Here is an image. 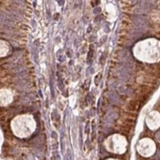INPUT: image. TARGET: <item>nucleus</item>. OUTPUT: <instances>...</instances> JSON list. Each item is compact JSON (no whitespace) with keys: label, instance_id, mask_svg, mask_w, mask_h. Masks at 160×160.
Segmentation results:
<instances>
[{"label":"nucleus","instance_id":"nucleus-5","mask_svg":"<svg viewBox=\"0 0 160 160\" xmlns=\"http://www.w3.org/2000/svg\"><path fill=\"white\" fill-rule=\"evenodd\" d=\"M148 127L151 129H156L160 127V114L157 111H152L146 118Z\"/></svg>","mask_w":160,"mask_h":160},{"label":"nucleus","instance_id":"nucleus-6","mask_svg":"<svg viewBox=\"0 0 160 160\" xmlns=\"http://www.w3.org/2000/svg\"><path fill=\"white\" fill-rule=\"evenodd\" d=\"M12 100V95L11 91L8 89H2L1 90V105L2 106H7L10 104Z\"/></svg>","mask_w":160,"mask_h":160},{"label":"nucleus","instance_id":"nucleus-8","mask_svg":"<svg viewBox=\"0 0 160 160\" xmlns=\"http://www.w3.org/2000/svg\"><path fill=\"white\" fill-rule=\"evenodd\" d=\"M107 160H117V159H113V158H110V159H107Z\"/></svg>","mask_w":160,"mask_h":160},{"label":"nucleus","instance_id":"nucleus-7","mask_svg":"<svg viewBox=\"0 0 160 160\" xmlns=\"http://www.w3.org/2000/svg\"><path fill=\"white\" fill-rule=\"evenodd\" d=\"M9 50H10V46L8 43L4 40H1V57L6 56V54L9 52Z\"/></svg>","mask_w":160,"mask_h":160},{"label":"nucleus","instance_id":"nucleus-4","mask_svg":"<svg viewBox=\"0 0 160 160\" xmlns=\"http://www.w3.org/2000/svg\"><path fill=\"white\" fill-rule=\"evenodd\" d=\"M137 151L143 156H151L155 152V144L151 139H142L137 144Z\"/></svg>","mask_w":160,"mask_h":160},{"label":"nucleus","instance_id":"nucleus-1","mask_svg":"<svg viewBox=\"0 0 160 160\" xmlns=\"http://www.w3.org/2000/svg\"><path fill=\"white\" fill-rule=\"evenodd\" d=\"M134 55L144 62H156L160 60V42L155 39L141 41L134 47Z\"/></svg>","mask_w":160,"mask_h":160},{"label":"nucleus","instance_id":"nucleus-2","mask_svg":"<svg viewBox=\"0 0 160 160\" xmlns=\"http://www.w3.org/2000/svg\"><path fill=\"white\" fill-rule=\"evenodd\" d=\"M36 128V122L30 115H20L12 121V129L19 137L31 135Z\"/></svg>","mask_w":160,"mask_h":160},{"label":"nucleus","instance_id":"nucleus-3","mask_svg":"<svg viewBox=\"0 0 160 160\" xmlns=\"http://www.w3.org/2000/svg\"><path fill=\"white\" fill-rule=\"evenodd\" d=\"M105 145L107 150L111 152L123 153L126 152L128 142L124 136L119 134H113L106 140Z\"/></svg>","mask_w":160,"mask_h":160}]
</instances>
